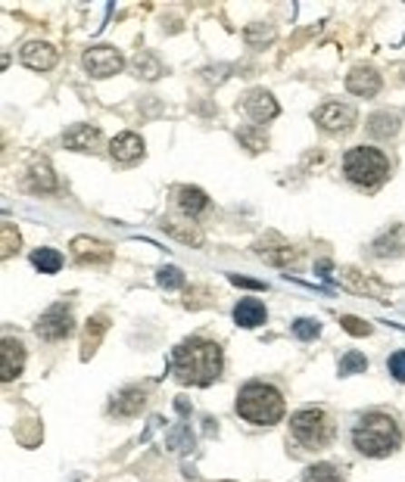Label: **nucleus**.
<instances>
[{"label": "nucleus", "instance_id": "obj_36", "mask_svg": "<svg viewBox=\"0 0 405 482\" xmlns=\"http://www.w3.org/2000/svg\"><path fill=\"white\" fill-rule=\"evenodd\" d=\"M402 82H405V69H402Z\"/></svg>", "mask_w": 405, "mask_h": 482}, {"label": "nucleus", "instance_id": "obj_22", "mask_svg": "<svg viewBox=\"0 0 405 482\" xmlns=\"http://www.w3.org/2000/svg\"><path fill=\"white\" fill-rule=\"evenodd\" d=\"M28 187L41 190V193H50V190H56V174H54V168L44 162V159L28 168Z\"/></svg>", "mask_w": 405, "mask_h": 482}, {"label": "nucleus", "instance_id": "obj_19", "mask_svg": "<svg viewBox=\"0 0 405 482\" xmlns=\"http://www.w3.org/2000/svg\"><path fill=\"white\" fill-rule=\"evenodd\" d=\"M110 156L115 159V162H134V159L143 156V141L137 134H119L115 141L110 143Z\"/></svg>", "mask_w": 405, "mask_h": 482}, {"label": "nucleus", "instance_id": "obj_1", "mask_svg": "<svg viewBox=\"0 0 405 482\" xmlns=\"http://www.w3.org/2000/svg\"><path fill=\"white\" fill-rule=\"evenodd\" d=\"M225 370V349L206 336H191L172 352V377L181 386H212Z\"/></svg>", "mask_w": 405, "mask_h": 482}, {"label": "nucleus", "instance_id": "obj_9", "mask_svg": "<svg viewBox=\"0 0 405 482\" xmlns=\"http://www.w3.org/2000/svg\"><path fill=\"white\" fill-rule=\"evenodd\" d=\"M143 408H147V389H141V386H125V389L115 392L110 401V418L128 420V418H137Z\"/></svg>", "mask_w": 405, "mask_h": 482}, {"label": "nucleus", "instance_id": "obj_24", "mask_svg": "<svg viewBox=\"0 0 405 482\" xmlns=\"http://www.w3.org/2000/svg\"><path fill=\"white\" fill-rule=\"evenodd\" d=\"M368 131L374 137H396L400 134V115L396 113H374L368 119Z\"/></svg>", "mask_w": 405, "mask_h": 482}, {"label": "nucleus", "instance_id": "obj_35", "mask_svg": "<svg viewBox=\"0 0 405 482\" xmlns=\"http://www.w3.org/2000/svg\"><path fill=\"white\" fill-rule=\"evenodd\" d=\"M231 283H237V287H250V290H262V283L247 280V277H237V274H231Z\"/></svg>", "mask_w": 405, "mask_h": 482}, {"label": "nucleus", "instance_id": "obj_31", "mask_svg": "<svg viewBox=\"0 0 405 482\" xmlns=\"http://www.w3.org/2000/svg\"><path fill=\"white\" fill-rule=\"evenodd\" d=\"M159 287H165V290L184 287V274H181L178 268H163V271H159Z\"/></svg>", "mask_w": 405, "mask_h": 482}, {"label": "nucleus", "instance_id": "obj_20", "mask_svg": "<svg viewBox=\"0 0 405 482\" xmlns=\"http://www.w3.org/2000/svg\"><path fill=\"white\" fill-rule=\"evenodd\" d=\"M265 318H269V311H265V305L259 302V299H241L234 309V320L241 327H247V330H252V327H262Z\"/></svg>", "mask_w": 405, "mask_h": 482}, {"label": "nucleus", "instance_id": "obj_18", "mask_svg": "<svg viewBox=\"0 0 405 482\" xmlns=\"http://www.w3.org/2000/svg\"><path fill=\"white\" fill-rule=\"evenodd\" d=\"M175 206L184 218H197L209 209V196L200 187H175Z\"/></svg>", "mask_w": 405, "mask_h": 482}, {"label": "nucleus", "instance_id": "obj_2", "mask_svg": "<svg viewBox=\"0 0 405 482\" xmlns=\"http://www.w3.org/2000/svg\"><path fill=\"white\" fill-rule=\"evenodd\" d=\"M350 442L359 455L371 457V461H383V457L396 455V451L402 448V442H405L402 420L396 418L393 411H383V408L365 411L352 423Z\"/></svg>", "mask_w": 405, "mask_h": 482}, {"label": "nucleus", "instance_id": "obj_12", "mask_svg": "<svg viewBox=\"0 0 405 482\" xmlns=\"http://www.w3.org/2000/svg\"><path fill=\"white\" fill-rule=\"evenodd\" d=\"M19 60L35 72H50L56 65V60H60V54H56V47L47 41H28L25 47L19 50Z\"/></svg>", "mask_w": 405, "mask_h": 482}, {"label": "nucleus", "instance_id": "obj_23", "mask_svg": "<svg viewBox=\"0 0 405 482\" xmlns=\"http://www.w3.org/2000/svg\"><path fill=\"white\" fill-rule=\"evenodd\" d=\"M302 482H346V473L340 464H312L306 473H302Z\"/></svg>", "mask_w": 405, "mask_h": 482}, {"label": "nucleus", "instance_id": "obj_15", "mask_svg": "<svg viewBox=\"0 0 405 482\" xmlns=\"http://www.w3.org/2000/svg\"><path fill=\"white\" fill-rule=\"evenodd\" d=\"M256 252L262 255L269 265H278V268H287V265H293V261L300 259V252H296L291 243H284L281 237H274V233L256 246Z\"/></svg>", "mask_w": 405, "mask_h": 482}, {"label": "nucleus", "instance_id": "obj_16", "mask_svg": "<svg viewBox=\"0 0 405 482\" xmlns=\"http://www.w3.org/2000/svg\"><path fill=\"white\" fill-rule=\"evenodd\" d=\"M63 143L75 152H97L100 143H104V134H100V128H94V125H75L63 134Z\"/></svg>", "mask_w": 405, "mask_h": 482}, {"label": "nucleus", "instance_id": "obj_32", "mask_svg": "<svg viewBox=\"0 0 405 482\" xmlns=\"http://www.w3.org/2000/svg\"><path fill=\"white\" fill-rule=\"evenodd\" d=\"M241 141L247 143V147H250L252 152H259V150L269 147V137L259 134V131H252V128H243V131H241Z\"/></svg>", "mask_w": 405, "mask_h": 482}, {"label": "nucleus", "instance_id": "obj_5", "mask_svg": "<svg viewBox=\"0 0 405 482\" xmlns=\"http://www.w3.org/2000/svg\"><path fill=\"white\" fill-rule=\"evenodd\" d=\"M343 174L361 190H378L390 178V159L374 147H352L343 156Z\"/></svg>", "mask_w": 405, "mask_h": 482}, {"label": "nucleus", "instance_id": "obj_6", "mask_svg": "<svg viewBox=\"0 0 405 482\" xmlns=\"http://www.w3.org/2000/svg\"><path fill=\"white\" fill-rule=\"evenodd\" d=\"M72 330H75V318H72L69 305H63V302L50 305L44 315L38 318V324H35V333H38L44 342H63V339H69Z\"/></svg>", "mask_w": 405, "mask_h": 482}, {"label": "nucleus", "instance_id": "obj_4", "mask_svg": "<svg viewBox=\"0 0 405 482\" xmlns=\"http://www.w3.org/2000/svg\"><path fill=\"white\" fill-rule=\"evenodd\" d=\"M234 411H237V418L252 423V427H274V423L284 420L287 401H284V392L274 383L250 379V383H243L241 389H237Z\"/></svg>", "mask_w": 405, "mask_h": 482}, {"label": "nucleus", "instance_id": "obj_14", "mask_svg": "<svg viewBox=\"0 0 405 482\" xmlns=\"http://www.w3.org/2000/svg\"><path fill=\"white\" fill-rule=\"evenodd\" d=\"M346 91L356 93V97H374L380 91V75L371 65H356V69L346 75Z\"/></svg>", "mask_w": 405, "mask_h": 482}, {"label": "nucleus", "instance_id": "obj_25", "mask_svg": "<svg viewBox=\"0 0 405 482\" xmlns=\"http://www.w3.org/2000/svg\"><path fill=\"white\" fill-rule=\"evenodd\" d=\"M106 333V318L97 315L94 320H88V330H84V342H82V358H91L94 352H97L100 339H104Z\"/></svg>", "mask_w": 405, "mask_h": 482}, {"label": "nucleus", "instance_id": "obj_3", "mask_svg": "<svg viewBox=\"0 0 405 482\" xmlns=\"http://www.w3.org/2000/svg\"><path fill=\"white\" fill-rule=\"evenodd\" d=\"M337 442V414L324 405H306L291 414L287 423V448L296 457L321 455Z\"/></svg>", "mask_w": 405, "mask_h": 482}, {"label": "nucleus", "instance_id": "obj_13", "mask_svg": "<svg viewBox=\"0 0 405 482\" xmlns=\"http://www.w3.org/2000/svg\"><path fill=\"white\" fill-rule=\"evenodd\" d=\"M72 259H75L78 265H106V261L113 259V250L106 243H100V240L75 237L72 240Z\"/></svg>", "mask_w": 405, "mask_h": 482}, {"label": "nucleus", "instance_id": "obj_17", "mask_svg": "<svg viewBox=\"0 0 405 482\" xmlns=\"http://www.w3.org/2000/svg\"><path fill=\"white\" fill-rule=\"evenodd\" d=\"M343 283L352 290V293H365V296H371V299H380V302L390 296V290L383 287L378 277L361 274V271H356V268H346V271H343Z\"/></svg>", "mask_w": 405, "mask_h": 482}, {"label": "nucleus", "instance_id": "obj_33", "mask_svg": "<svg viewBox=\"0 0 405 482\" xmlns=\"http://www.w3.org/2000/svg\"><path fill=\"white\" fill-rule=\"evenodd\" d=\"M340 324H343V330L352 333V336H368V333H371V327H368L365 320H361V318H352V315L340 318Z\"/></svg>", "mask_w": 405, "mask_h": 482}, {"label": "nucleus", "instance_id": "obj_10", "mask_svg": "<svg viewBox=\"0 0 405 482\" xmlns=\"http://www.w3.org/2000/svg\"><path fill=\"white\" fill-rule=\"evenodd\" d=\"M243 109H247V115L256 125H265V122H272V119H278V100L272 97L265 87H252V91L243 97Z\"/></svg>", "mask_w": 405, "mask_h": 482}, {"label": "nucleus", "instance_id": "obj_8", "mask_svg": "<svg viewBox=\"0 0 405 482\" xmlns=\"http://www.w3.org/2000/svg\"><path fill=\"white\" fill-rule=\"evenodd\" d=\"M84 69H88L91 78H110L125 69V60L115 47H91L84 54Z\"/></svg>", "mask_w": 405, "mask_h": 482}, {"label": "nucleus", "instance_id": "obj_27", "mask_svg": "<svg viewBox=\"0 0 405 482\" xmlns=\"http://www.w3.org/2000/svg\"><path fill=\"white\" fill-rule=\"evenodd\" d=\"M132 65H134L137 75L147 78V82H153V78L163 75V65H159L156 56H153V54H147V50H141V54L134 56V63H132Z\"/></svg>", "mask_w": 405, "mask_h": 482}, {"label": "nucleus", "instance_id": "obj_28", "mask_svg": "<svg viewBox=\"0 0 405 482\" xmlns=\"http://www.w3.org/2000/svg\"><path fill=\"white\" fill-rule=\"evenodd\" d=\"M340 377H352V374H365L368 370V358L361 352H346L340 358Z\"/></svg>", "mask_w": 405, "mask_h": 482}, {"label": "nucleus", "instance_id": "obj_34", "mask_svg": "<svg viewBox=\"0 0 405 482\" xmlns=\"http://www.w3.org/2000/svg\"><path fill=\"white\" fill-rule=\"evenodd\" d=\"M19 246V233L13 224H4V259H10L13 250Z\"/></svg>", "mask_w": 405, "mask_h": 482}, {"label": "nucleus", "instance_id": "obj_29", "mask_svg": "<svg viewBox=\"0 0 405 482\" xmlns=\"http://www.w3.org/2000/svg\"><path fill=\"white\" fill-rule=\"evenodd\" d=\"M318 333H321V324H318V320H312V318H300L293 324V336H296V339H315Z\"/></svg>", "mask_w": 405, "mask_h": 482}, {"label": "nucleus", "instance_id": "obj_26", "mask_svg": "<svg viewBox=\"0 0 405 482\" xmlns=\"http://www.w3.org/2000/svg\"><path fill=\"white\" fill-rule=\"evenodd\" d=\"M32 265L38 268L41 274H56L63 268V255L56 250H50V246H41V250L32 252Z\"/></svg>", "mask_w": 405, "mask_h": 482}, {"label": "nucleus", "instance_id": "obj_7", "mask_svg": "<svg viewBox=\"0 0 405 482\" xmlns=\"http://www.w3.org/2000/svg\"><path fill=\"white\" fill-rule=\"evenodd\" d=\"M315 125L324 131V134H350L356 128V109L350 103H324L315 109Z\"/></svg>", "mask_w": 405, "mask_h": 482}, {"label": "nucleus", "instance_id": "obj_30", "mask_svg": "<svg viewBox=\"0 0 405 482\" xmlns=\"http://www.w3.org/2000/svg\"><path fill=\"white\" fill-rule=\"evenodd\" d=\"M387 370H390V377H393L396 383H405V349H400V352L390 355Z\"/></svg>", "mask_w": 405, "mask_h": 482}, {"label": "nucleus", "instance_id": "obj_11", "mask_svg": "<svg viewBox=\"0 0 405 482\" xmlns=\"http://www.w3.org/2000/svg\"><path fill=\"white\" fill-rule=\"evenodd\" d=\"M23 370H25V346L19 339H13V336H6L4 349H0V379L13 383Z\"/></svg>", "mask_w": 405, "mask_h": 482}, {"label": "nucleus", "instance_id": "obj_21", "mask_svg": "<svg viewBox=\"0 0 405 482\" xmlns=\"http://www.w3.org/2000/svg\"><path fill=\"white\" fill-rule=\"evenodd\" d=\"M163 231L172 233V237L181 240V243H191V246L202 243V231L191 221V218H163Z\"/></svg>", "mask_w": 405, "mask_h": 482}]
</instances>
